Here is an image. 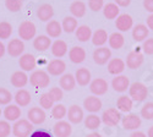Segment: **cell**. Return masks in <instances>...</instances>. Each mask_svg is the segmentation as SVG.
<instances>
[{
	"mask_svg": "<svg viewBox=\"0 0 153 137\" xmlns=\"http://www.w3.org/2000/svg\"><path fill=\"white\" fill-rule=\"evenodd\" d=\"M148 96L147 87L142 82H135L129 87V97L135 102H143Z\"/></svg>",
	"mask_w": 153,
	"mask_h": 137,
	"instance_id": "6da1fadb",
	"label": "cell"
},
{
	"mask_svg": "<svg viewBox=\"0 0 153 137\" xmlns=\"http://www.w3.org/2000/svg\"><path fill=\"white\" fill-rule=\"evenodd\" d=\"M30 83L36 88H47L50 83L49 73L43 70L33 71V73L30 76Z\"/></svg>",
	"mask_w": 153,
	"mask_h": 137,
	"instance_id": "7a4b0ae2",
	"label": "cell"
},
{
	"mask_svg": "<svg viewBox=\"0 0 153 137\" xmlns=\"http://www.w3.org/2000/svg\"><path fill=\"white\" fill-rule=\"evenodd\" d=\"M32 129L33 124H31L27 119H19L12 126V133L15 137H28Z\"/></svg>",
	"mask_w": 153,
	"mask_h": 137,
	"instance_id": "3957f363",
	"label": "cell"
},
{
	"mask_svg": "<svg viewBox=\"0 0 153 137\" xmlns=\"http://www.w3.org/2000/svg\"><path fill=\"white\" fill-rule=\"evenodd\" d=\"M121 114L117 108H109L103 111V114L100 116L102 122L107 126H117L121 121Z\"/></svg>",
	"mask_w": 153,
	"mask_h": 137,
	"instance_id": "277c9868",
	"label": "cell"
},
{
	"mask_svg": "<svg viewBox=\"0 0 153 137\" xmlns=\"http://www.w3.org/2000/svg\"><path fill=\"white\" fill-rule=\"evenodd\" d=\"M19 36L20 39L22 41H30L33 39L37 33V28L36 24L32 21H23L20 26H19Z\"/></svg>",
	"mask_w": 153,
	"mask_h": 137,
	"instance_id": "5b68a950",
	"label": "cell"
},
{
	"mask_svg": "<svg viewBox=\"0 0 153 137\" xmlns=\"http://www.w3.org/2000/svg\"><path fill=\"white\" fill-rule=\"evenodd\" d=\"M27 116H28V121L31 124H33V125H41V124H43L47 119L44 109L39 108V107L31 108L27 113Z\"/></svg>",
	"mask_w": 153,
	"mask_h": 137,
	"instance_id": "8992f818",
	"label": "cell"
},
{
	"mask_svg": "<svg viewBox=\"0 0 153 137\" xmlns=\"http://www.w3.org/2000/svg\"><path fill=\"white\" fill-rule=\"evenodd\" d=\"M111 58V50L107 47H99L93 52V60L97 65H105Z\"/></svg>",
	"mask_w": 153,
	"mask_h": 137,
	"instance_id": "52a82bcc",
	"label": "cell"
},
{
	"mask_svg": "<svg viewBox=\"0 0 153 137\" xmlns=\"http://www.w3.org/2000/svg\"><path fill=\"white\" fill-rule=\"evenodd\" d=\"M53 132L55 137H70V135L72 133L71 124L69 121L58 120V122H55L53 126Z\"/></svg>",
	"mask_w": 153,
	"mask_h": 137,
	"instance_id": "ba28073f",
	"label": "cell"
},
{
	"mask_svg": "<svg viewBox=\"0 0 153 137\" xmlns=\"http://www.w3.org/2000/svg\"><path fill=\"white\" fill-rule=\"evenodd\" d=\"M6 52L9 53L10 56H21L25 52V43L22 39L20 38H15V39H11L6 47Z\"/></svg>",
	"mask_w": 153,
	"mask_h": 137,
	"instance_id": "9c48e42d",
	"label": "cell"
},
{
	"mask_svg": "<svg viewBox=\"0 0 153 137\" xmlns=\"http://www.w3.org/2000/svg\"><path fill=\"white\" fill-rule=\"evenodd\" d=\"M142 124V120L138 115L136 114H127L126 116H124L121 119V125L125 130H131V131H136Z\"/></svg>",
	"mask_w": 153,
	"mask_h": 137,
	"instance_id": "30bf717a",
	"label": "cell"
},
{
	"mask_svg": "<svg viewBox=\"0 0 153 137\" xmlns=\"http://www.w3.org/2000/svg\"><path fill=\"white\" fill-rule=\"evenodd\" d=\"M143 60H145L143 54H141L138 50L131 52V53L127 54L125 65L129 67V69H131V70H135V69H138L140 66L143 64Z\"/></svg>",
	"mask_w": 153,
	"mask_h": 137,
	"instance_id": "8fae6325",
	"label": "cell"
},
{
	"mask_svg": "<svg viewBox=\"0 0 153 137\" xmlns=\"http://www.w3.org/2000/svg\"><path fill=\"white\" fill-rule=\"evenodd\" d=\"M90 91L97 97L103 96L108 91V82L104 78H94L90 83Z\"/></svg>",
	"mask_w": 153,
	"mask_h": 137,
	"instance_id": "7c38bea8",
	"label": "cell"
},
{
	"mask_svg": "<svg viewBox=\"0 0 153 137\" xmlns=\"http://www.w3.org/2000/svg\"><path fill=\"white\" fill-rule=\"evenodd\" d=\"M111 87H113V90L115 91V92H125L129 90V87H130V80L127 76H124V75H118V76H115L113 78L111 81Z\"/></svg>",
	"mask_w": 153,
	"mask_h": 137,
	"instance_id": "4fadbf2b",
	"label": "cell"
},
{
	"mask_svg": "<svg viewBox=\"0 0 153 137\" xmlns=\"http://www.w3.org/2000/svg\"><path fill=\"white\" fill-rule=\"evenodd\" d=\"M47 72L52 76H59V75H62L66 70V64L65 61H62L61 59H54L48 64L47 67Z\"/></svg>",
	"mask_w": 153,
	"mask_h": 137,
	"instance_id": "5bb4252c",
	"label": "cell"
},
{
	"mask_svg": "<svg viewBox=\"0 0 153 137\" xmlns=\"http://www.w3.org/2000/svg\"><path fill=\"white\" fill-rule=\"evenodd\" d=\"M68 119H69V121L71 122V124H80V122H82L83 121V119H85V115H83V110H82V108L80 107V105H77V104H74V105H71L70 108H69V110H68Z\"/></svg>",
	"mask_w": 153,
	"mask_h": 137,
	"instance_id": "9a60e30c",
	"label": "cell"
},
{
	"mask_svg": "<svg viewBox=\"0 0 153 137\" xmlns=\"http://www.w3.org/2000/svg\"><path fill=\"white\" fill-rule=\"evenodd\" d=\"M115 26L120 31V32H127L129 30L132 28L134 26V20L130 15L127 14H123V15H119L117 19H115Z\"/></svg>",
	"mask_w": 153,
	"mask_h": 137,
	"instance_id": "2e32d148",
	"label": "cell"
},
{
	"mask_svg": "<svg viewBox=\"0 0 153 137\" xmlns=\"http://www.w3.org/2000/svg\"><path fill=\"white\" fill-rule=\"evenodd\" d=\"M19 65L22 69V71H25V72L33 71L36 65H37V61H36L34 55H32L30 53L28 54H22L20 56V60H19Z\"/></svg>",
	"mask_w": 153,
	"mask_h": 137,
	"instance_id": "e0dca14e",
	"label": "cell"
},
{
	"mask_svg": "<svg viewBox=\"0 0 153 137\" xmlns=\"http://www.w3.org/2000/svg\"><path fill=\"white\" fill-rule=\"evenodd\" d=\"M54 16V9L50 4H42L37 9V17L43 22H49Z\"/></svg>",
	"mask_w": 153,
	"mask_h": 137,
	"instance_id": "ac0fdd59",
	"label": "cell"
},
{
	"mask_svg": "<svg viewBox=\"0 0 153 137\" xmlns=\"http://www.w3.org/2000/svg\"><path fill=\"white\" fill-rule=\"evenodd\" d=\"M102 105H103L102 104V101L97 96H90L83 101V108L92 114L99 111L102 109Z\"/></svg>",
	"mask_w": 153,
	"mask_h": 137,
	"instance_id": "d6986e66",
	"label": "cell"
},
{
	"mask_svg": "<svg viewBox=\"0 0 153 137\" xmlns=\"http://www.w3.org/2000/svg\"><path fill=\"white\" fill-rule=\"evenodd\" d=\"M4 118L6 121H17L21 118L22 111L17 104H7L4 109Z\"/></svg>",
	"mask_w": 153,
	"mask_h": 137,
	"instance_id": "ffe728a7",
	"label": "cell"
},
{
	"mask_svg": "<svg viewBox=\"0 0 153 137\" xmlns=\"http://www.w3.org/2000/svg\"><path fill=\"white\" fill-rule=\"evenodd\" d=\"M33 47L38 52H45L52 47V39H50V37L44 36V34L37 36L33 39Z\"/></svg>",
	"mask_w": 153,
	"mask_h": 137,
	"instance_id": "44dd1931",
	"label": "cell"
},
{
	"mask_svg": "<svg viewBox=\"0 0 153 137\" xmlns=\"http://www.w3.org/2000/svg\"><path fill=\"white\" fill-rule=\"evenodd\" d=\"M125 61H123L121 59L119 58H115V59H110L108 61V72L111 73V75H118L123 73L124 70H125Z\"/></svg>",
	"mask_w": 153,
	"mask_h": 137,
	"instance_id": "7402d4cb",
	"label": "cell"
},
{
	"mask_svg": "<svg viewBox=\"0 0 153 137\" xmlns=\"http://www.w3.org/2000/svg\"><path fill=\"white\" fill-rule=\"evenodd\" d=\"M69 58L71 60V63L81 64L86 59V50L82 47H72L69 52Z\"/></svg>",
	"mask_w": 153,
	"mask_h": 137,
	"instance_id": "603a6c76",
	"label": "cell"
},
{
	"mask_svg": "<svg viewBox=\"0 0 153 137\" xmlns=\"http://www.w3.org/2000/svg\"><path fill=\"white\" fill-rule=\"evenodd\" d=\"M28 82V76L27 73L25 71H15L14 73H12L11 76V84L16 87V88H22V87H25L27 84Z\"/></svg>",
	"mask_w": 153,
	"mask_h": 137,
	"instance_id": "cb8c5ba5",
	"label": "cell"
},
{
	"mask_svg": "<svg viewBox=\"0 0 153 137\" xmlns=\"http://www.w3.org/2000/svg\"><path fill=\"white\" fill-rule=\"evenodd\" d=\"M148 34H149L148 27L145 26V24H142V23L136 24V26L132 28V38L136 42H143V41H146Z\"/></svg>",
	"mask_w": 153,
	"mask_h": 137,
	"instance_id": "d4e9b609",
	"label": "cell"
},
{
	"mask_svg": "<svg viewBox=\"0 0 153 137\" xmlns=\"http://www.w3.org/2000/svg\"><path fill=\"white\" fill-rule=\"evenodd\" d=\"M91 71L87 67H81L75 73L76 83H79L80 86H87L88 83H91Z\"/></svg>",
	"mask_w": 153,
	"mask_h": 137,
	"instance_id": "484cf974",
	"label": "cell"
},
{
	"mask_svg": "<svg viewBox=\"0 0 153 137\" xmlns=\"http://www.w3.org/2000/svg\"><path fill=\"white\" fill-rule=\"evenodd\" d=\"M59 84H60V88L62 91H72L76 86V80H75V76L72 73H65L62 75L60 81H59Z\"/></svg>",
	"mask_w": 153,
	"mask_h": 137,
	"instance_id": "4316f807",
	"label": "cell"
},
{
	"mask_svg": "<svg viewBox=\"0 0 153 137\" xmlns=\"http://www.w3.org/2000/svg\"><path fill=\"white\" fill-rule=\"evenodd\" d=\"M86 11H87L86 4L83 1H80V0H76V1H74L70 5V12L75 19L83 17L86 15Z\"/></svg>",
	"mask_w": 153,
	"mask_h": 137,
	"instance_id": "83f0119b",
	"label": "cell"
},
{
	"mask_svg": "<svg viewBox=\"0 0 153 137\" xmlns=\"http://www.w3.org/2000/svg\"><path fill=\"white\" fill-rule=\"evenodd\" d=\"M14 99H15V102H16V104L19 107H27L31 103V101H32V97H31V94H30L28 91L20 90L14 96Z\"/></svg>",
	"mask_w": 153,
	"mask_h": 137,
	"instance_id": "f1b7e54d",
	"label": "cell"
},
{
	"mask_svg": "<svg viewBox=\"0 0 153 137\" xmlns=\"http://www.w3.org/2000/svg\"><path fill=\"white\" fill-rule=\"evenodd\" d=\"M52 54L56 58H62L68 53V44L66 42H64L61 39L55 41L54 43H52Z\"/></svg>",
	"mask_w": 153,
	"mask_h": 137,
	"instance_id": "f546056e",
	"label": "cell"
},
{
	"mask_svg": "<svg viewBox=\"0 0 153 137\" xmlns=\"http://www.w3.org/2000/svg\"><path fill=\"white\" fill-rule=\"evenodd\" d=\"M45 31H47L48 37H50V38H58L62 32V28H61V24L58 21L52 20V21H49L47 23Z\"/></svg>",
	"mask_w": 153,
	"mask_h": 137,
	"instance_id": "4dcf8cb0",
	"label": "cell"
},
{
	"mask_svg": "<svg viewBox=\"0 0 153 137\" xmlns=\"http://www.w3.org/2000/svg\"><path fill=\"white\" fill-rule=\"evenodd\" d=\"M76 38H77L80 42H87L92 38V30L91 27L86 26V24H82V26H79L75 31Z\"/></svg>",
	"mask_w": 153,
	"mask_h": 137,
	"instance_id": "1f68e13d",
	"label": "cell"
},
{
	"mask_svg": "<svg viewBox=\"0 0 153 137\" xmlns=\"http://www.w3.org/2000/svg\"><path fill=\"white\" fill-rule=\"evenodd\" d=\"M120 9L115 3H108L103 6V15L108 20H115L119 16Z\"/></svg>",
	"mask_w": 153,
	"mask_h": 137,
	"instance_id": "d6a6232c",
	"label": "cell"
},
{
	"mask_svg": "<svg viewBox=\"0 0 153 137\" xmlns=\"http://www.w3.org/2000/svg\"><path fill=\"white\" fill-rule=\"evenodd\" d=\"M117 108L120 113H129L132 109V99L127 96H121L117 101Z\"/></svg>",
	"mask_w": 153,
	"mask_h": 137,
	"instance_id": "836d02e7",
	"label": "cell"
},
{
	"mask_svg": "<svg viewBox=\"0 0 153 137\" xmlns=\"http://www.w3.org/2000/svg\"><path fill=\"white\" fill-rule=\"evenodd\" d=\"M108 42H109V47L111 49H120L124 47V43H125V38L124 36L120 33V32H114L109 36L108 38Z\"/></svg>",
	"mask_w": 153,
	"mask_h": 137,
	"instance_id": "e575fe53",
	"label": "cell"
},
{
	"mask_svg": "<svg viewBox=\"0 0 153 137\" xmlns=\"http://www.w3.org/2000/svg\"><path fill=\"white\" fill-rule=\"evenodd\" d=\"M108 33L105 30H97L93 34H92V43L96 45V47H103L107 42H108Z\"/></svg>",
	"mask_w": 153,
	"mask_h": 137,
	"instance_id": "d590c367",
	"label": "cell"
},
{
	"mask_svg": "<svg viewBox=\"0 0 153 137\" xmlns=\"http://www.w3.org/2000/svg\"><path fill=\"white\" fill-rule=\"evenodd\" d=\"M61 28H62L64 32H66V33L75 32L76 28H77V20H76L74 16H66L62 20Z\"/></svg>",
	"mask_w": 153,
	"mask_h": 137,
	"instance_id": "8d00e7d4",
	"label": "cell"
},
{
	"mask_svg": "<svg viewBox=\"0 0 153 137\" xmlns=\"http://www.w3.org/2000/svg\"><path fill=\"white\" fill-rule=\"evenodd\" d=\"M100 122H102V120L98 115L91 114L87 118H85V127L88 130H96L100 126Z\"/></svg>",
	"mask_w": 153,
	"mask_h": 137,
	"instance_id": "74e56055",
	"label": "cell"
},
{
	"mask_svg": "<svg viewBox=\"0 0 153 137\" xmlns=\"http://www.w3.org/2000/svg\"><path fill=\"white\" fill-rule=\"evenodd\" d=\"M68 114V109L64 104H54L53 108H52V116L55 119V120H61L62 118H65Z\"/></svg>",
	"mask_w": 153,
	"mask_h": 137,
	"instance_id": "f35d334b",
	"label": "cell"
},
{
	"mask_svg": "<svg viewBox=\"0 0 153 137\" xmlns=\"http://www.w3.org/2000/svg\"><path fill=\"white\" fill-rule=\"evenodd\" d=\"M11 34H12L11 24L6 21L0 22V39H7V38H10Z\"/></svg>",
	"mask_w": 153,
	"mask_h": 137,
	"instance_id": "ab89813d",
	"label": "cell"
},
{
	"mask_svg": "<svg viewBox=\"0 0 153 137\" xmlns=\"http://www.w3.org/2000/svg\"><path fill=\"white\" fill-rule=\"evenodd\" d=\"M54 103L55 102L53 101V98L50 97V94L48 92L43 93L39 98V104H41V108H43V109H52Z\"/></svg>",
	"mask_w": 153,
	"mask_h": 137,
	"instance_id": "60d3db41",
	"label": "cell"
},
{
	"mask_svg": "<svg viewBox=\"0 0 153 137\" xmlns=\"http://www.w3.org/2000/svg\"><path fill=\"white\" fill-rule=\"evenodd\" d=\"M12 99L14 97H12L11 92L4 87H0V105H7Z\"/></svg>",
	"mask_w": 153,
	"mask_h": 137,
	"instance_id": "b9f144b4",
	"label": "cell"
},
{
	"mask_svg": "<svg viewBox=\"0 0 153 137\" xmlns=\"http://www.w3.org/2000/svg\"><path fill=\"white\" fill-rule=\"evenodd\" d=\"M141 118L146 120H153V102H148L141 108Z\"/></svg>",
	"mask_w": 153,
	"mask_h": 137,
	"instance_id": "7bdbcfd3",
	"label": "cell"
},
{
	"mask_svg": "<svg viewBox=\"0 0 153 137\" xmlns=\"http://www.w3.org/2000/svg\"><path fill=\"white\" fill-rule=\"evenodd\" d=\"M5 6L11 12H17L22 9V0H5Z\"/></svg>",
	"mask_w": 153,
	"mask_h": 137,
	"instance_id": "ee69618b",
	"label": "cell"
},
{
	"mask_svg": "<svg viewBox=\"0 0 153 137\" xmlns=\"http://www.w3.org/2000/svg\"><path fill=\"white\" fill-rule=\"evenodd\" d=\"M10 132H12V126H10L9 121L0 120V137H9Z\"/></svg>",
	"mask_w": 153,
	"mask_h": 137,
	"instance_id": "f6af8a7d",
	"label": "cell"
},
{
	"mask_svg": "<svg viewBox=\"0 0 153 137\" xmlns=\"http://www.w3.org/2000/svg\"><path fill=\"white\" fill-rule=\"evenodd\" d=\"M48 93L50 94V97L53 98V101H54V102H60L61 99H62V97H64L62 90L59 88V87H53V88L50 90Z\"/></svg>",
	"mask_w": 153,
	"mask_h": 137,
	"instance_id": "bcb514c9",
	"label": "cell"
},
{
	"mask_svg": "<svg viewBox=\"0 0 153 137\" xmlns=\"http://www.w3.org/2000/svg\"><path fill=\"white\" fill-rule=\"evenodd\" d=\"M103 6H104V0H88V7L94 12L103 10Z\"/></svg>",
	"mask_w": 153,
	"mask_h": 137,
	"instance_id": "7dc6e473",
	"label": "cell"
},
{
	"mask_svg": "<svg viewBox=\"0 0 153 137\" xmlns=\"http://www.w3.org/2000/svg\"><path fill=\"white\" fill-rule=\"evenodd\" d=\"M142 49H143V53L145 54L153 55V38H148V39L143 41Z\"/></svg>",
	"mask_w": 153,
	"mask_h": 137,
	"instance_id": "c3c4849f",
	"label": "cell"
},
{
	"mask_svg": "<svg viewBox=\"0 0 153 137\" xmlns=\"http://www.w3.org/2000/svg\"><path fill=\"white\" fill-rule=\"evenodd\" d=\"M30 137H52L49 132L47 131H42V130H38V131H34Z\"/></svg>",
	"mask_w": 153,
	"mask_h": 137,
	"instance_id": "681fc988",
	"label": "cell"
},
{
	"mask_svg": "<svg viewBox=\"0 0 153 137\" xmlns=\"http://www.w3.org/2000/svg\"><path fill=\"white\" fill-rule=\"evenodd\" d=\"M143 7L148 12L153 14V0H143Z\"/></svg>",
	"mask_w": 153,
	"mask_h": 137,
	"instance_id": "f907efd6",
	"label": "cell"
},
{
	"mask_svg": "<svg viewBox=\"0 0 153 137\" xmlns=\"http://www.w3.org/2000/svg\"><path fill=\"white\" fill-rule=\"evenodd\" d=\"M115 4L119 7H126L131 4V0H115Z\"/></svg>",
	"mask_w": 153,
	"mask_h": 137,
	"instance_id": "816d5d0a",
	"label": "cell"
},
{
	"mask_svg": "<svg viewBox=\"0 0 153 137\" xmlns=\"http://www.w3.org/2000/svg\"><path fill=\"white\" fill-rule=\"evenodd\" d=\"M147 27H148V30H152L153 31V14H151L147 17Z\"/></svg>",
	"mask_w": 153,
	"mask_h": 137,
	"instance_id": "f5cc1de1",
	"label": "cell"
},
{
	"mask_svg": "<svg viewBox=\"0 0 153 137\" xmlns=\"http://www.w3.org/2000/svg\"><path fill=\"white\" fill-rule=\"evenodd\" d=\"M130 137H147V135L146 133H143V132H141V131H134L131 135H130Z\"/></svg>",
	"mask_w": 153,
	"mask_h": 137,
	"instance_id": "db71d44e",
	"label": "cell"
},
{
	"mask_svg": "<svg viewBox=\"0 0 153 137\" xmlns=\"http://www.w3.org/2000/svg\"><path fill=\"white\" fill-rule=\"evenodd\" d=\"M5 52H6V47H5V44H4L1 41H0V58L4 56Z\"/></svg>",
	"mask_w": 153,
	"mask_h": 137,
	"instance_id": "11a10c76",
	"label": "cell"
},
{
	"mask_svg": "<svg viewBox=\"0 0 153 137\" xmlns=\"http://www.w3.org/2000/svg\"><path fill=\"white\" fill-rule=\"evenodd\" d=\"M86 137H102V136L98 132H92V133H88Z\"/></svg>",
	"mask_w": 153,
	"mask_h": 137,
	"instance_id": "9f6ffc18",
	"label": "cell"
},
{
	"mask_svg": "<svg viewBox=\"0 0 153 137\" xmlns=\"http://www.w3.org/2000/svg\"><path fill=\"white\" fill-rule=\"evenodd\" d=\"M147 137H153V126H151L148 129V132H147Z\"/></svg>",
	"mask_w": 153,
	"mask_h": 137,
	"instance_id": "6f0895ef",
	"label": "cell"
},
{
	"mask_svg": "<svg viewBox=\"0 0 153 137\" xmlns=\"http://www.w3.org/2000/svg\"><path fill=\"white\" fill-rule=\"evenodd\" d=\"M0 115H1V109H0Z\"/></svg>",
	"mask_w": 153,
	"mask_h": 137,
	"instance_id": "680465c9",
	"label": "cell"
}]
</instances>
